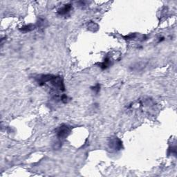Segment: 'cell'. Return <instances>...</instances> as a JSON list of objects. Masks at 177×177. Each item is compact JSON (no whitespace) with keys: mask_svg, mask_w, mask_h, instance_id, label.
Segmentation results:
<instances>
[{"mask_svg":"<svg viewBox=\"0 0 177 177\" xmlns=\"http://www.w3.org/2000/svg\"><path fill=\"white\" fill-rule=\"evenodd\" d=\"M35 28V25L30 24L22 26V27H21V28L20 29V31H23V32H30V31H31L34 30Z\"/></svg>","mask_w":177,"mask_h":177,"instance_id":"8992f818","label":"cell"},{"mask_svg":"<svg viewBox=\"0 0 177 177\" xmlns=\"http://www.w3.org/2000/svg\"><path fill=\"white\" fill-rule=\"evenodd\" d=\"M100 85H98H98H96L95 86V87L92 88L93 90L94 91V92L96 93V94H98V93L99 92V91H100Z\"/></svg>","mask_w":177,"mask_h":177,"instance_id":"52a82bcc","label":"cell"},{"mask_svg":"<svg viewBox=\"0 0 177 177\" xmlns=\"http://www.w3.org/2000/svg\"><path fill=\"white\" fill-rule=\"evenodd\" d=\"M71 9H72V6H71V4H66V5H64L63 7H62L61 8H60L59 10L57 11V14H58L59 15L62 16L66 15L71 11Z\"/></svg>","mask_w":177,"mask_h":177,"instance_id":"277c9868","label":"cell"},{"mask_svg":"<svg viewBox=\"0 0 177 177\" xmlns=\"http://www.w3.org/2000/svg\"><path fill=\"white\" fill-rule=\"evenodd\" d=\"M110 64H111V60H110L109 57H105L104 61L100 63L99 65H100V67L102 69H106L109 67Z\"/></svg>","mask_w":177,"mask_h":177,"instance_id":"5b68a950","label":"cell"},{"mask_svg":"<svg viewBox=\"0 0 177 177\" xmlns=\"http://www.w3.org/2000/svg\"><path fill=\"white\" fill-rule=\"evenodd\" d=\"M108 145L110 149L115 152L119 151L123 148V142L116 137L111 138L109 141Z\"/></svg>","mask_w":177,"mask_h":177,"instance_id":"3957f363","label":"cell"},{"mask_svg":"<svg viewBox=\"0 0 177 177\" xmlns=\"http://www.w3.org/2000/svg\"><path fill=\"white\" fill-rule=\"evenodd\" d=\"M71 128L69 127L68 125H61L60 127L57 128L56 130L57 137L60 140H63L68 137V136L71 134Z\"/></svg>","mask_w":177,"mask_h":177,"instance_id":"7a4b0ae2","label":"cell"},{"mask_svg":"<svg viewBox=\"0 0 177 177\" xmlns=\"http://www.w3.org/2000/svg\"><path fill=\"white\" fill-rule=\"evenodd\" d=\"M35 80L40 86H48L53 91L64 92L65 90L63 78L60 76L53 75H40L35 78Z\"/></svg>","mask_w":177,"mask_h":177,"instance_id":"6da1fadb","label":"cell"}]
</instances>
